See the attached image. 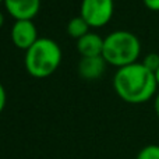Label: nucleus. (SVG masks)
Returning <instances> with one entry per match:
<instances>
[{
	"instance_id": "nucleus-6",
	"label": "nucleus",
	"mask_w": 159,
	"mask_h": 159,
	"mask_svg": "<svg viewBox=\"0 0 159 159\" xmlns=\"http://www.w3.org/2000/svg\"><path fill=\"white\" fill-rule=\"evenodd\" d=\"M4 7L14 20H34L41 10V0H4Z\"/></svg>"
},
{
	"instance_id": "nucleus-5",
	"label": "nucleus",
	"mask_w": 159,
	"mask_h": 159,
	"mask_svg": "<svg viewBox=\"0 0 159 159\" xmlns=\"http://www.w3.org/2000/svg\"><path fill=\"white\" fill-rule=\"evenodd\" d=\"M11 42L17 49L28 50L38 41V30L32 20H17L10 31Z\"/></svg>"
},
{
	"instance_id": "nucleus-9",
	"label": "nucleus",
	"mask_w": 159,
	"mask_h": 159,
	"mask_svg": "<svg viewBox=\"0 0 159 159\" xmlns=\"http://www.w3.org/2000/svg\"><path fill=\"white\" fill-rule=\"evenodd\" d=\"M89 28L91 27L87 24V21H85L81 16H77V17H73L69 21V24H67V34H69L71 38L80 39V38H82L85 34L89 32Z\"/></svg>"
},
{
	"instance_id": "nucleus-15",
	"label": "nucleus",
	"mask_w": 159,
	"mask_h": 159,
	"mask_svg": "<svg viewBox=\"0 0 159 159\" xmlns=\"http://www.w3.org/2000/svg\"><path fill=\"white\" fill-rule=\"evenodd\" d=\"M3 24H4V16H3V13L0 11V28L3 27Z\"/></svg>"
},
{
	"instance_id": "nucleus-10",
	"label": "nucleus",
	"mask_w": 159,
	"mask_h": 159,
	"mask_svg": "<svg viewBox=\"0 0 159 159\" xmlns=\"http://www.w3.org/2000/svg\"><path fill=\"white\" fill-rule=\"evenodd\" d=\"M135 159H159V145H157V144L145 145L137 154Z\"/></svg>"
},
{
	"instance_id": "nucleus-4",
	"label": "nucleus",
	"mask_w": 159,
	"mask_h": 159,
	"mask_svg": "<svg viewBox=\"0 0 159 159\" xmlns=\"http://www.w3.org/2000/svg\"><path fill=\"white\" fill-rule=\"evenodd\" d=\"M115 13L113 0H81L80 16L91 28H102L112 20Z\"/></svg>"
},
{
	"instance_id": "nucleus-3",
	"label": "nucleus",
	"mask_w": 159,
	"mask_h": 159,
	"mask_svg": "<svg viewBox=\"0 0 159 159\" xmlns=\"http://www.w3.org/2000/svg\"><path fill=\"white\" fill-rule=\"evenodd\" d=\"M141 55V42L130 31L119 30L105 36L102 56L107 64L120 69L138 60Z\"/></svg>"
},
{
	"instance_id": "nucleus-17",
	"label": "nucleus",
	"mask_w": 159,
	"mask_h": 159,
	"mask_svg": "<svg viewBox=\"0 0 159 159\" xmlns=\"http://www.w3.org/2000/svg\"><path fill=\"white\" fill-rule=\"evenodd\" d=\"M3 3H4V0H0V4H3Z\"/></svg>"
},
{
	"instance_id": "nucleus-7",
	"label": "nucleus",
	"mask_w": 159,
	"mask_h": 159,
	"mask_svg": "<svg viewBox=\"0 0 159 159\" xmlns=\"http://www.w3.org/2000/svg\"><path fill=\"white\" fill-rule=\"evenodd\" d=\"M106 60L103 56H95V57H81L78 63V74L81 78L92 81L98 80L103 75L106 70Z\"/></svg>"
},
{
	"instance_id": "nucleus-12",
	"label": "nucleus",
	"mask_w": 159,
	"mask_h": 159,
	"mask_svg": "<svg viewBox=\"0 0 159 159\" xmlns=\"http://www.w3.org/2000/svg\"><path fill=\"white\" fill-rule=\"evenodd\" d=\"M6 102H7V93H6V89L2 85V82H0V113L4 110L6 107Z\"/></svg>"
},
{
	"instance_id": "nucleus-14",
	"label": "nucleus",
	"mask_w": 159,
	"mask_h": 159,
	"mask_svg": "<svg viewBox=\"0 0 159 159\" xmlns=\"http://www.w3.org/2000/svg\"><path fill=\"white\" fill-rule=\"evenodd\" d=\"M154 110H155V113H157V116L159 119V92L155 95V98H154Z\"/></svg>"
},
{
	"instance_id": "nucleus-13",
	"label": "nucleus",
	"mask_w": 159,
	"mask_h": 159,
	"mask_svg": "<svg viewBox=\"0 0 159 159\" xmlns=\"http://www.w3.org/2000/svg\"><path fill=\"white\" fill-rule=\"evenodd\" d=\"M144 6L151 11H159V0H143Z\"/></svg>"
},
{
	"instance_id": "nucleus-8",
	"label": "nucleus",
	"mask_w": 159,
	"mask_h": 159,
	"mask_svg": "<svg viewBox=\"0 0 159 159\" xmlns=\"http://www.w3.org/2000/svg\"><path fill=\"white\" fill-rule=\"evenodd\" d=\"M103 41L101 35L95 32H88L82 38L77 39V50L81 55V57H95L102 56L103 52Z\"/></svg>"
},
{
	"instance_id": "nucleus-16",
	"label": "nucleus",
	"mask_w": 159,
	"mask_h": 159,
	"mask_svg": "<svg viewBox=\"0 0 159 159\" xmlns=\"http://www.w3.org/2000/svg\"><path fill=\"white\" fill-rule=\"evenodd\" d=\"M154 74H155V78H157V82H158V87H159V69L157 70V71H155L154 73Z\"/></svg>"
},
{
	"instance_id": "nucleus-11",
	"label": "nucleus",
	"mask_w": 159,
	"mask_h": 159,
	"mask_svg": "<svg viewBox=\"0 0 159 159\" xmlns=\"http://www.w3.org/2000/svg\"><path fill=\"white\" fill-rule=\"evenodd\" d=\"M141 63L148 70H151L152 73H155L159 69V55L158 53H148V55L143 59Z\"/></svg>"
},
{
	"instance_id": "nucleus-2",
	"label": "nucleus",
	"mask_w": 159,
	"mask_h": 159,
	"mask_svg": "<svg viewBox=\"0 0 159 159\" xmlns=\"http://www.w3.org/2000/svg\"><path fill=\"white\" fill-rule=\"evenodd\" d=\"M61 49L50 38H39L28 50H25L24 66L34 78H48L59 69L61 63Z\"/></svg>"
},
{
	"instance_id": "nucleus-1",
	"label": "nucleus",
	"mask_w": 159,
	"mask_h": 159,
	"mask_svg": "<svg viewBox=\"0 0 159 159\" xmlns=\"http://www.w3.org/2000/svg\"><path fill=\"white\" fill-rule=\"evenodd\" d=\"M113 88L121 101L131 105L145 103L158 93L155 74L140 61L117 69L113 77Z\"/></svg>"
}]
</instances>
